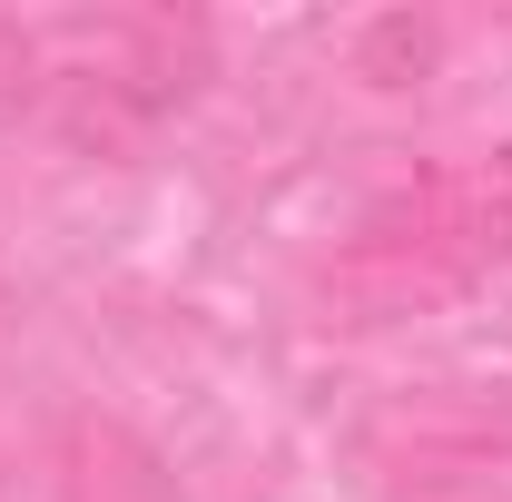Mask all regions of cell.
I'll return each instance as SVG.
<instances>
[{"label":"cell","mask_w":512,"mask_h":502,"mask_svg":"<svg viewBox=\"0 0 512 502\" xmlns=\"http://www.w3.org/2000/svg\"><path fill=\"white\" fill-rule=\"evenodd\" d=\"M483 276L493 266L473 247L463 168H434V178L375 197L355 217L345 256L325 266V296L345 306V325H394V315H424V306H444V296H463V286H483Z\"/></svg>","instance_id":"6da1fadb"},{"label":"cell","mask_w":512,"mask_h":502,"mask_svg":"<svg viewBox=\"0 0 512 502\" xmlns=\"http://www.w3.org/2000/svg\"><path fill=\"white\" fill-rule=\"evenodd\" d=\"M197 79H207V30H197V20H178V10L119 20V30H109V60H89L79 89H69V138L99 148V158H119V148H138L158 119L188 109Z\"/></svg>","instance_id":"7a4b0ae2"},{"label":"cell","mask_w":512,"mask_h":502,"mask_svg":"<svg viewBox=\"0 0 512 502\" xmlns=\"http://www.w3.org/2000/svg\"><path fill=\"white\" fill-rule=\"evenodd\" d=\"M60 502H188L158 443L128 434L119 414H69L60 424Z\"/></svg>","instance_id":"3957f363"},{"label":"cell","mask_w":512,"mask_h":502,"mask_svg":"<svg viewBox=\"0 0 512 502\" xmlns=\"http://www.w3.org/2000/svg\"><path fill=\"white\" fill-rule=\"evenodd\" d=\"M434 60H444V30L414 20V10H384V20H365V40H355V79L365 89H424Z\"/></svg>","instance_id":"277c9868"},{"label":"cell","mask_w":512,"mask_h":502,"mask_svg":"<svg viewBox=\"0 0 512 502\" xmlns=\"http://www.w3.org/2000/svg\"><path fill=\"white\" fill-rule=\"evenodd\" d=\"M463 207H473V247H483V266H512V148H493V158L463 168Z\"/></svg>","instance_id":"5b68a950"},{"label":"cell","mask_w":512,"mask_h":502,"mask_svg":"<svg viewBox=\"0 0 512 502\" xmlns=\"http://www.w3.org/2000/svg\"><path fill=\"white\" fill-rule=\"evenodd\" d=\"M30 69H40V50H30V30H20V20H0V89H20Z\"/></svg>","instance_id":"8992f818"}]
</instances>
